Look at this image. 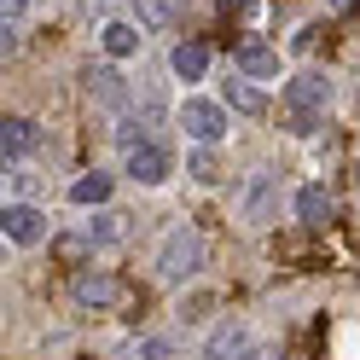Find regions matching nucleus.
Segmentation results:
<instances>
[{"label":"nucleus","mask_w":360,"mask_h":360,"mask_svg":"<svg viewBox=\"0 0 360 360\" xmlns=\"http://www.w3.org/2000/svg\"><path fill=\"white\" fill-rule=\"evenodd\" d=\"M204 262H210V244H204L198 227H186V221L169 227L163 244H157V279H163V285H186Z\"/></svg>","instance_id":"obj_1"},{"label":"nucleus","mask_w":360,"mask_h":360,"mask_svg":"<svg viewBox=\"0 0 360 360\" xmlns=\"http://www.w3.org/2000/svg\"><path fill=\"white\" fill-rule=\"evenodd\" d=\"M331 105V82L302 70L297 82H285V122L290 134H314V122H320V110Z\"/></svg>","instance_id":"obj_2"},{"label":"nucleus","mask_w":360,"mask_h":360,"mask_svg":"<svg viewBox=\"0 0 360 360\" xmlns=\"http://www.w3.org/2000/svg\"><path fill=\"white\" fill-rule=\"evenodd\" d=\"M70 297H76L82 308H94V314H99V308H117V302H122V279H110L105 267H82V274L70 279Z\"/></svg>","instance_id":"obj_3"},{"label":"nucleus","mask_w":360,"mask_h":360,"mask_svg":"<svg viewBox=\"0 0 360 360\" xmlns=\"http://www.w3.org/2000/svg\"><path fill=\"white\" fill-rule=\"evenodd\" d=\"M180 128H186L198 146H215L221 134H227V110L210 105V99H186V105H180Z\"/></svg>","instance_id":"obj_4"},{"label":"nucleus","mask_w":360,"mask_h":360,"mask_svg":"<svg viewBox=\"0 0 360 360\" xmlns=\"http://www.w3.org/2000/svg\"><path fill=\"white\" fill-rule=\"evenodd\" d=\"M0 233H6L12 244H41L47 238V215H41L35 204H0Z\"/></svg>","instance_id":"obj_5"},{"label":"nucleus","mask_w":360,"mask_h":360,"mask_svg":"<svg viewBox=\"0 0 360 360\" xmlns=\"http://www.w3.org/2000/svg\"><path fill=\"white\" fill-rule=\"evenodd\" d=\"M210 360H262V349L250 343V326H244V320L215 326V337H210Z\"/></svg>","instance_id":"obj_6"},{"label":"nucleus","mask_w":360,"mask_h":360,"mask_svg":"<svg viewBox=\"0 0 360 360\" xmlns=\"http://www.w3.org/2000/svg\"><path fill=\"white\" fill-rule=\"evenodd\" d=\"M35 146H41V128L30 117H6V122H0V169L18 163V157H30Z\"/></svg>","instance_id":"obj_7"},{"label":"nucleus","mask_w":360,"mask_h":360,"mask_svg":"<svg viewBox=\"0 0 360 360\" xmlns=\"http://www.w3.org/2000/svg\"><path fill=\"white\" fill-rule=\"evenodd\" d=\"M128 174L140 180V186H163V180H169V151L151 146V140L134 146V151H128Z\"/></svg>","instance_id":"obj_8"},{"label":"nucleus","mask_w":360,"mask_h":360,"mask_svg":"<svg viewBox=\"0 0 360 360\" xmlns=\"http://www.w3.org/2000/svg\"><path fill=\"white\" fill-rule=\"evenodd\" d=\"M233 64H238V70L250 76V82H267V76H279V53L267 47V41H256V35H250V41H238Z\"/></svg>","instance_id":"obj_9"},{"label":"nucleus","mask_w":360,"mask_h":360,"mask_svg":"<svg viewBox=\"0 0 360 360\" xmlns=\"http://www.w3.org/2000/svg\"><path fill=\"white\" fill-rule=\"evenodd\" d=\"M87 99H94V105H110V110H122V105H128V82H122V70H110V64L87 70Z\"/></svg>","instance_id":"obj_10"},{"label":"nucleus","mask_w":360,"mask_h":360,"mask_svg":"<svg viewBox=\"0 0 360 360\" xmlns=\"http://www.w3.org/2000/svg\"><path fill=\"white\" fill-rule=\"evenodd\" d=\"M331 215H337V198L326 186H302L297 192V221L302 227H331Z\"/></svg>","instance_id":"obj_11"},{"label":"nucleus","mask_w":360,"mask_h":360,"mask_svg":"<svg viewBox=\"0 0 360 360\" xmlns=\"http://www.w3.org/2000/svg\"><path fill=\"white\" fill-rule=\"evenodd\" d=\"M169 70H174L180 82H204V70H210V47H198V41H180V47L169 53Z\"/></svg>","instance_id":"obj_12"},{"label":"nucleus","mask_w":360,"mask_h":360,"mask_svg":"<svg viewBox=\"0 0 360 360\" xmlns=\"http://www.w3.org/2000/svg\"><path fill=\"white\" fill-rule=\"evenodd\" d=\"M99 47H105L110 58L140 53V24H105V30H99Z\"/></svg>","instance_id":"obj_13"},{"label":"nucleus","mask_w":360,"mask_h":360,"mask_svg":"<svg viewBox=\"0 0 360 360\" xmlns=\"http://www.w3.org/2000/svg\"><path fill=\"white\" fill-rule=\"evenodd\" d=\"M221 99H227V105L238 110V117H262V110H267V99L256 94L250 82H227V87H221Z\"/></svg>","instance_id":"obj_14"},{"label":"nucleus","mask_w":360,"mask_h":360,"mask_svg":"<svg viewBox=\"0 0 360 360\" xmlns=\"http://www.w3.org/2000/svg\"><path fill=\"white\" fill-rule=\"evenodd\" d=\"M105 198H110V174H99V169L82 174L76 186H70V204H82V210H87V204H105Z\"/></svg>","instance_id":"obj_15"},{"label":"nucleus","mask_w":360,"mask_h":360,"mask_svg":"<svg viewBox=\"0 0 360 360\" xmlns=\"http://www.w3.org/2000/svg\"><path fill=\"white\" fill-rule=\"evenodd\" d=\"M134 18H140V30H169V0H134Z\"/></svg>","instance_id":"obj_16"},{"label":"nucleus","mask_w":360,"mask_h":360,"mask_svg":"<svg viewBox=\"0 0 360 360\" xmlns=\"http://www.w3.org/2000/svg\"><path fill=\"white\" fill-rule=\"evenodd\" d=\"M267 198H274V174H256V180H250V198H244V215L262 221V215H267Z\"/></svg>","instance_id":"obj_17"},{"label":"nucleus","mask_w":360,"mask_h":360,"mask_svg":"<svg viewBox=\"0 0 360 360\" xmlns=\"http://www.w3.org/2000/svg\"><path fill=\"white\" fill-rule=\"evenodd\" d=\"M53 256H58L64 267H76V262H87V256H94V244H87V238H76V233H64V238H53Z\"/></svg>","instance_id":"obj_18"},{"label":"nucleus","mask_w":360,"mask_h":360,"mask_svg":"<svg viewBox=\"0 0 360 360\" xmlns=\"http://www.w3.org/2000/svg\"><path fill=\"white\" fill-rule=\"evenodd\" d=\"M128 227H122V215H94V227H87V244H117Z\"/></svg>","instance_id":"obj_19"},{"label":"nucleus","mask_w":360,"mask_h":360,"mask_svg":"<svg viewBox=\"0 0 360 360\" xmlns=\"http://www.w3.org/2000/svg\"><path fill=\"white\" fill-rule=\"evenodd\" d=\"M117 140H122L128 151H134V146H146V122H134V117H122V122H117Z\"/></svg>","instance_id":"obj_20"},{"label":"nucleus","mask_w":360,"mask_h":360,"mask_svg":"<svg viewBox=\"0 0 360 360\" xmlns=\"http://www.w3.org/2000/svg\"><path fill=\"white\" fill-rule=\"evenodd\" d=\"M186 174H192V180H215V157H210V151H192Z\"/></svg>","instance_id":"obj_21"},{"label":"nucleus","mask_w":360,"mask_h":360,"mask_svg":"<svg viewBox=\"0 0 360 360\" xmlns=\"http://www.w3.org/2000/svg\"><path fill=\"white\" fill-rule=\"evenodd\" d=\"M12 53H18V24L0 18V58H12Z\"/></svg>","instance_id":"obj_22"},{"label":"nucleus","mask_w":360,"mask_h":360,"mask_svg":"<svg viewBox=\"0 0 360 360\" xmlns=\"http://www.w3.org/2000/svg\"><path fill=\"white\" fill-rule=\"evenodd\" d=\"M24 12H30V0H0V18H12V24H18Z\"/></svg>","instance_id":"obj_23"},{"label":"nucleus","mask_w":360,"mask_h":360,"mask_svg":"<svg viewBox=\"0 0 360 360\" xmlns=\"http://www.w3.org/2000/svg\"><path fill=\"white\" fill-rule=\"evenodd\" d=\"M221 6H227V12H238V18H250V12H256V0H221Z\"/></svg>","instance_id":"obj_24"},{"label":"nucleus","mask_w":360,"mask_h":360,"mask_svg":"<svg viewBox=\"0 0 360 360\" xmlns=\"http://www.w3.org/2000/svg\"><path fill=\"white\" fill-rule=\"evenodd\" d=\"M331 6H349V0H331Z\"/></svg>","instance_id":"obj_25"},{"label":"nucleus","mask_w":360,"mask_h":360,"mask_svg":"<svg viewBox=\"0 0 360 360\" xmlns=\"http://www.w3.org/2000/svg\"><path fill=\"white\" fill-rule=\"evenodd\" d=\"M354 174H360V163H354Z\"/></svg>","instance_id":"obj_26"}]
</instances>
